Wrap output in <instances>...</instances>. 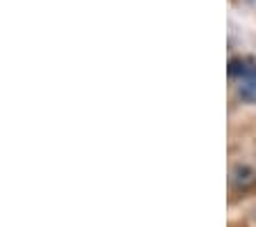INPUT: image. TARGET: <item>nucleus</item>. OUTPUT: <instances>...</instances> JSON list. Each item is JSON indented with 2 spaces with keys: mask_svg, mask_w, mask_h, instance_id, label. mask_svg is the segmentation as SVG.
<instances>
[{
  "mask_svg": "<svg viewBox=\"0 0 256 227\" xmlns=\"http://www.w3.org/2000/svg\"><path fill=\"white\" fill-rule=\"evenodd\" d=\"M229 74L240 78L238 97L247 103H256V67H247L242 60H231Z\"/></svg>",
  "mask_w": 256,
  "mask_h": 227,
  "instance_id": "f257e3e1",
  "label": "nucleus"
}]
</instances>
